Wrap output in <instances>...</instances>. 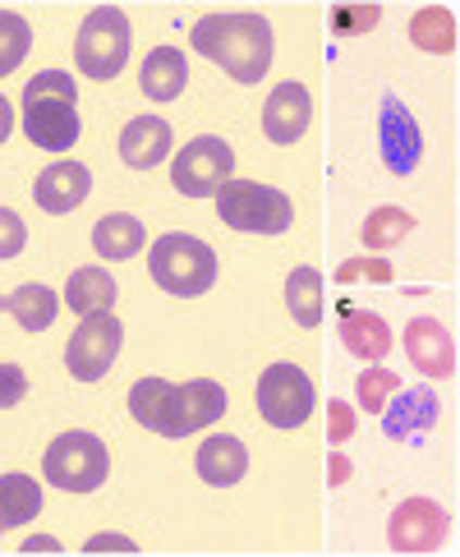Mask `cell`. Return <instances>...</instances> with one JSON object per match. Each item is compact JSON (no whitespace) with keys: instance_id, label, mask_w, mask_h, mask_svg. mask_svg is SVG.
<instances>
[{"instance_id":"6","label":"cell","mask_w":460,"mask_h":557,"mask_svg":"<svg viewBox=\"0 0 460 557\" xmlns=\"http://www.w3.org/2000/svg\"><path fill=\"white\" fill-rule=\"evenodd\" d=\"M129 42H134V33H129L125 10L97 5V10L84 18L78 37H74V65H78V74L97 78V84H107V78H115L120 70H125Z\"/></svg>"},{"instance_id":"3","label":"cell","mask_w":460,"mask_h":557,"mask_svg":"<svg viewBox=\"0 0 460 557\" xmlns=\"http://www.w3.org/2000/svg\"><path fill=\"white\" fill-rule=\"evenodd\" d=\"M24 134L33 138V148L47 152H70L84 134L78 121V88L65 70H42L28 78L24 88Z\"/></svg>"},{"instance_id":"35","label":"cell","mask_w":460,"mask_h":557,"mask_svg":"<svg viewBox=\"0 0 460 557\" xmlns=\"http://www.w3.org/2000/svg\"><path fill=\"white\" fill-rule=\"evenodd\" d=\"M327 480H332V488H341L350 480V461H346V456H332V461H327Z\"/></svg>"},{"instance_id":"7","label":"cell","mask_w":460,"mask_h":557,"mask_svg":"<svg viewBox=\"0 0 460 557\" xmlns=\"http://www.w3.org/2000/svg\"><path fill=\"white\" fill-rule=\"evenodd\" d=\"M42 474H47V484L65 493H97L111 474V451L97 433H84V429L60 433L42 456Z\"/></svg>"},{"instance_id":"25","label":"cell","mask_w":460,"mask_h":557,"mask_svg":"<svg viewBox=\"0 0 460 557\" xmlns=\"http://www.w3.org/2000/svg\"><path fill=\"white\" fill-rule=\"evenodd\" d=\"M410 42L428 55H451L456 51V14L443 5H424L410 24Z\"/></svg>"},{"instance_id":"30","label":"cell","mask_w":460,"mask_h":557,"mask_svg":"<svg viewBox=\"0 0 460 557\" xmlns=\"http://www.w3.org/2000/svg\"><path fill=\"white\" fill-rule=\"evenodd\" d=\"M336 282H341V286H387L391 282V263H387V258H346V263L341 268H336Z\"/></svg>"},{"instance_id":"36","label":"cell","mask_w":460,"mask_h":557,"mask_svg":"<svg viewBox=\"0 0 460 557\" xmlns=\"http://www.w3.org/2000/svg\"><path fill=\"white\" fill-rule=\"evenodd\" d=\"M10 129H14V111H10V102H5V97H0V148H5Z\"/></svg>"},{"instance_id":"14","label":"cell","mask_w":460,"mask_h":557,"mask_svg":"<svg viewBox=\"0 0 460 557\" xmlns=\"http://www.w3.org/2000/svg\"><path fill=\"white\" fill-rule=\"evenodd\" d=\"M88 194H92V171L84 162H51L42 175H37V185H33L37 208L51 212V216L74 212Z\"/></svg>"},{"instance_id":"32","label":"cell","mask_w":460,"mask_h":557,"mask_svg":"<svg viewBox=\"0 0 460 557\" xmlns=\"http://www.w3.org/2000/svg\"><path fill=\"white\" fill-rule=\"evenodd\" d=\"M24 245H28V226H24V216L10 212V208H0V258L24 253Z\"/></svg>"},{"instance_id":"4","label":"cell","mask_w":460,"mask_h":557,"mask_svg":"<svg viewBox=\"0 0 460 557\" xmlns=\"http://www.w3.org/2000/svg\"><path fill=\"white\" fill-rule=\"evenodd\" d=\"M148 272L166 295L194 300V295H208L216 282V253H212V245L198 240V235L171 231L148 249Z\"/></svg>"},{"instance_id":"10","label":"cell","mask_w":460,"mask_h":557,"mask_svg":"<svg viewBox=\"0 0 460 557\" xmlns=\"http://www.w3.org/2000/svg\"><path fill=\"white\" fill-rule=\"evenodd\" d=\"M120 342H125V327H120V318L115 313H92L70 336L65 369L78 377V383H97V377H107L115 369Z\"/></svg>"},{"instance_id":"2","label":"cell","mask_w":460,"mask_h":557,"mask_svg":"<svg viewBox=\"0 0 460 557\" xmlns=\"http://www.w3.org/2000/svg\"><path fill=\"white\" fill-rule=\"evenodd\" d=\"M189 42L216 70H226L235 84H258L272 70V24L263 14H208L194 24Z\"/></svg>"},{"instance_id":"34","label":"cell","mask_w":460,"mask_h":557,"mask_svg":"<svg viewBox=\"0 0 460 557\" xmlns=\"http://www.w3.org/2000/svg\"><path fill=\"white\" fill-rule=\"evenodd\" d=\"M327 437H332V443H350V437H355V410L346 401H332V410H327Z\"/></svg>"},{"instance_id":"17","label":"cell","mask_w":460,"mask_h":557,"mask_svg":"<svg viewBox=\"0 0 460 557\" xmlns=\"http://www.w3.org/2000/svg\"><path fill=\"white\" fill-rule=\"evenodd\" d=\"M171 144H175V134L162 115H138V121H129L125 134H120V157H125V166H134V171H152L171 157Z\"/></svg>"},{"instance_id":"8","label":"cell","mask_w":460,"mask_h":557,"mask_svg":"<svg viewBox=\"0 0 460 557\" xmlns=\"http://www.w3.org/2000/svg\"><path fill=\"white\" fill-rule=\"evenodd\" d=\"M253 401H258V414H263L272 429H299L313 414L318 392H313V377L299 364H272V369H263V377H258Z\"/></svg>"},{"instance_id":"11","label":"cell","mask_w":460,"mask_h":557,"mask_svg":"<svg viewBox=\"0 0 460 557\" xmlns=\"http://www.w3.org/2000/svg\"><path fill=\"white\" fill-rule=\"evenodd\" d=\"M451 534V516L433 503V497H410L391 511L387 521V544L391 553H437Z\"/></svg>"},{"instance_id":"33","label":"cell","mask_w":460,"mask_h":557,"mask_svg":"<svg viewBox=\"0 0 460 557\" xmlns=\"http://www.w3.org/2000/svg\"><path fill=\"white\" fill-rule=\"evenodd\" d=\"M28 396V373L18 364H0V410H14Z\"/></svg>"},{"instance_id":"19","label":"cell","mask_w":460,"mask_h":557,"mask_svg":"<svg viewBox=\"0 0 460 557\" xmlns=\"http://www.w3.org/2000/svg\"><path fill=\"white\" fill-rule=\"evenodd\" d=\"M341 346L355 355V360L377 364L391 350V327L377 309H346L341 318Z\"/></svg>"},{"instance_id":"12","label":"cell","mask_w":460,"mask_h":557,"mask_svg":"<svg viewBox=\"0 0 460 557\" xmlns=\"http://www.w3.org/2000/svg\"><path fill=\"white\" fill-rule=\"evenodd\" d=\"M377 152H383L391 175H410L424 157V134H419L414 111L401 97H383V107H377Z\"/></svg>"},{"instance_id":"26","label":"cell","mask_w":460,"mask_h":557,"mask_svg":"<svg viewBox=\"0 0 460 557\" xmlns=\"http://www.w3.org/2000/svg\"><path fill=\"white\" fill-rule=\"evenodd\" d=\"M286 305L299 327L323 323V276H318V268H295L286 276Z\"/></svg>"},{"instance_id":"20","label":"cell","mask_w":460,"mask_h":557,"mask_svg":"<svg viewBox=\"0 0 460 557\" xmlns=\"http://www.w3.org/2000/svg\"><path fill=\"white\" fill-rule=\"evenodd\" d=\"M138 84H144V92L152 97V102H175V97L185 92V84H189V61H185V51H175V47L148 51L144 70H138Z\"/></svg>"},{"instance_id":"22","label":"cell","mask_w":460,"mask_h":557,"mask_svg":"<svg viewBox=\"0 0 460 557\" xmlns=\"http://www.w3.org/2000/svg\"><path fill=\"white\" fill-rule=\"evenodd\" d=\"M144 245H148L144 222L129 216V212H111V216H102V222L92 226V249L102 253L107 263H125V258H134Z\"/></svg>"},{"instance_id":"15","label":"cell","mask_w":460,"mask_h":557,"mask_svg":"<svg viewBox=\"0 0 460 557\" xmlns=\"http://www.w3.org/2000/svg\"><path fill=\"white\" fill-rule=\"evenodd\" d=\"M437 414H443V406H437L433 387H406L383 406V424H387L391 443H406V437H419V433L437 429Z\"/></svg>"},{"instance_id":"5","label":"cell","mask_w":460,"mask_h":557,"mask_svg":"<svg viewBox=\"0 0 460 557\" xmlns=\"http://www.w3.org/2000/svg\"><path fill=\"white\" fill-rule=\"evenodd\" d=\"M216 198V216L231 231H249V235H286L295 222V203L290 194L258 185V181H226Z\"/></svg>"},{"instance_id":"16","label":"cell","mask_w":460,"mask_h":557,"mask_svg":"<svg viewBox=\"0 0 460 557\" xmlns=\"http://www.w3.org/2000/svg\"><path fill=\"white\" fill-rule=\"evenodd\" d=\"M406 355L414 360L419 373L428 377H451L456 373V342L437 318H414L406 327Z\"/></svg>"},{"instance_id":"18","label":"cell","mask_w":460,"mask_h":557,"mask_svg":"<svg viewBox=\"0 0 460 557\" xmlns=\"http://www.w3.org/2000/svg\"><path fill=\"white\" fill-rule=\"evenodd\" d=\"M194 466H198V474H203V484H212V488H231V484L245 480L249 451H245V443H239V437H231V433H212L208 443L198 447Z\"/></svg>"},{"instance_id":"13","label":"cell","mask_w":460,"mask_h":557,"mask_svg":"<svg viewBox=\"0 0 460 557\" xmlns=\"http://www.w3.org/2000/svg\"><path fill=\"white\" fill-rule=\"evenodd\" d=\"M313 121V97L304 84H282V88H272L268 97V107H263V134L272 138L276 148H290L304 138Z\"/></svg>"},{"instance_id":"31","label":"cell","mask_w":460,"mask_h":557,"mask_svg":"<svg viewBox=\"0 0 460 557\" xmlns=\"http://www.w3.org/2000/svg\"><path fill=\"white\" fill-rule=\"evenodd\" d=\"M377 18H383L377 5H336L332 10V28L336 33H373Z\"/></svg>"},{"instance_id":"23","label":"cell","mask_w":460,"mask_h":557,"mask_svg":"<svg viewBox=\"0 0 460 557\" xmlns=\"http://www.w3.org/2000/svg\"><path fill=\"white\" fill-rule=\"evenodd\" d=\"M42 507H47V497L33 474H0V534L28 525Z\"/></svg>"},{"instance_id":"28","label":"cell","mask_w":460,"mask_h":557,"mask_svg":"<svg viewBox=\"0 0 460 557\" xmlns=\"http://www.w3.org/2000/svg\"><path fill=\"white\" fill-rule=\"evenodd\" d=\"M28 47H33V28L24 24V14L0 10V78L28 61Z\"/></svg>"},{"instance_id":"21","label":"cell","mask_w":460,"mask_h":557,"mask_svg":"<svg viewBox=\"0 0 460 557\" xmlns=\"http://www.w3.org/2000/svg\"><path fill=\"white\" fill-rule=\"evenodd\" d=\"M115 276L107 268H74L70 282H65V305L78 313V318H92V313H111L115 305Z\"/></svg>"},{"instance_id":"27","label":"cell","mask_w":460,"mask_h":557,"mask_svg":"<svg viewBox=\"0 0 460 557\" xmlns=\"http://www.w3.org/2000/svg\"><path fill=\"white\" fill-rule=\"evenodd\" d=\"M414 231V216L406 208H377L364 231H359V240H364V249L373 253H383V249H396V245H406V235Z\"/></svg>"},{"instance_id":"29","label":"cell","mask_w":460,"mask_h":557,"mask_svg":"<svg viewBox=\"0 0 460 557\" xmlns=\"http://www.w3.org/2000/svg\"><path fill=\"white\" fill-rule=\"evenodd\" d=\"M355 392H359V406H364L369 414H383V406L401 392V377H396L391 369H364V377H359Z\"/></svg>"},{"instance_id":"1","label":"cell","mask_w":460,"mask_h":557,"mask_svg":"<svg viewBox=\"0 0 460 557\" xmlns=\"http://www.w3.org/2000/svg\"><path fill=\"white\" fill-rule=\"evenodd\" d=\"M129 414L144 429L162 437H189L198 429H212L226 414V392L212 377H194V383L175 387L166 377H138L129 392Z\"/></svg>"},{"instance_id":"37","label":"cell","mask_w":460,"mask_h":557,"mask_svg":"<svg viewBox=\"0 0 460 557\" xmlns=\"http://www.w3.org/2000/svg\"><path fill=\"white\" fill-rule=\"evenodd\" d=\"M92 553L97 548H125V553H134V544H125V540H120V534H97V544H88Z\"/></svg>"},{"instance_id":"24","label":"cell","mask_w":460,"mask_h":557,"mask_svg":"<svg viewBox=\"0 0 460 557\" xmlns=\"http://www.w3.org/2000/svg\"><path fill=\"white\" fill-rule=\"evenodd\" d=\"M0 313L18 318V327L24 332H47L55 323V313H60V300H55V290L28 282V286H18L14 295H0Z\"/></svg>"},{"instance_id":"9","label":"cell","mask_w":460,"mask_h":557,"mask_svg":"<svg viewBox=\"0 0 460 557\" xmlns=\"http://www.w3.org/2000/svg\"><path fill=\"white\" fill-rule=\"evenodd\" d=\"M231 171H235L231 144H226V138H216V134H203V138H194V144H185L175 152L171 185L185 198H212L216 189L231 181Z\"/></svg>"}]
</instances>
